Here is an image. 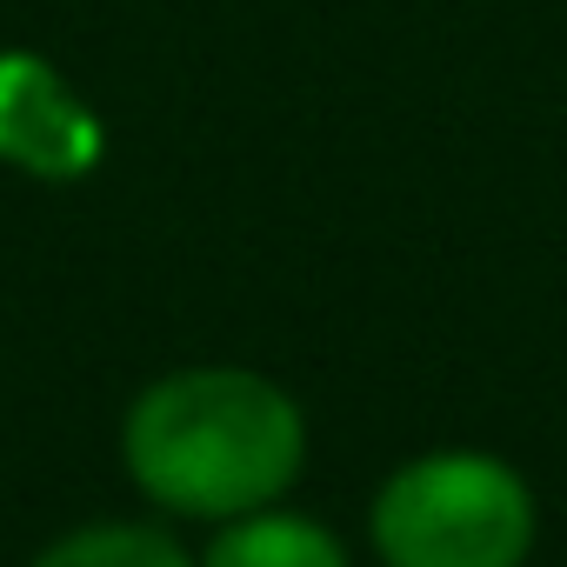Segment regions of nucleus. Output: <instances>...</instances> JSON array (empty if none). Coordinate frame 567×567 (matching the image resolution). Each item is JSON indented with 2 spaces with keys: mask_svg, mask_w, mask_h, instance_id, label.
Listing matches in <instances>:
<instances>
[{
  "mask_svg": "<svg viewBox=\"0 0 567 567\" xmlns=\"http://www.w3.org/2000/svg\"><path fill=\"white\" fill-rule=\"evenodd\" d=\"M374 547L388 567H520L534 494L494 454H421L374 494Z\"/></svg>",
  "mask_w": 567,
  "mask_h": 567,
  "instance_id": "2",
  "label": "nucleus"
},
{
  "mask_svg": "<svg viewBox=\"0 0 567 567\" xmlns=\"http://www.w3.org/2000/svg\"><path fill=\"white\" fill-rule=\"evenodd\" d=\"M101 114L74 94V81L34 54V48H0V167L34 174V181H87L101 167Z\"/></svg>",
  "mask_w": 567,
  "mask_h": 567,
  "instance_id": "3",
  "label": "nucleus"
},
{
  "mask_svg": "<svg viewBox=\"0 0 567 567\" xmlns=\"http://www.w3.org/2000/svg\"><path fill=\"white\" fill-rule=\"evenodd\" d=\"M34 567H194L187 547L161 527L141 520H101V527H74L61 534Z\"/></svg>",
  "mask_w": 567,
  "mask_h": 567,
  "instance_id": "5",
  "label": "nucleus"
},
{
  "mask_svg": "<svg viewBox=\"0 0 567 567\" xmlns=\"http://www.w3.org/2000/svg\"><path fill=\"white\" fill-rule=\"evenodd\" d=\"M127 474L174 514L234 520L267 507L301 474L308 421L295 394L247 368H181L161 374L121 427Z\"/></svg>",
  "mask_w": 567,
  "mask_h": 567,
  "instance_id": "1",
  "label": "nucleus"
},
{
  "mask_svg": "<svg viewBox=\"0 0 567 567\" xmlns=\"http://www.w3.org/2000/svg\"><path fill=\"white\" fill-rule=\"evenodd\" d=\"M200 567H348V554L308 514H260L254 507V514H234L207 540Z\"/></svg>",
  "mask_w": 567,
  "mask_h": 567,
  "instance_id": "4",
  "label": "nucleus"
}]
</instances>
